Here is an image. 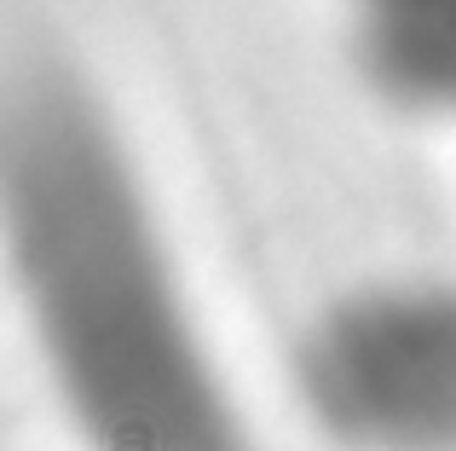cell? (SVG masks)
<instances>
[{"label": "cell", "mask_w": 456, "mask_h": 451, "mask_svg": "<svg viewBox=\"0 0 456 451\" xmlns=\"http://www.w3.org/2000/svg\"><path fill=\"white\" fill-rule=\"evenodd\" d=\"M0 220L81 451H255L122 127L58 58L23 64L6 87Z\"/></svg>", "instance_id": "1"}, {"label": "cell", "mask_w": 456, "mask_h": 451, "mask_svg": "<svg viewBox=\"0 0 456 451\" xmlns=\"http://www.w3.org/2000/svg\"><path fill=\"white\" fill-rule=\"evenodd\" d=\"M301 399L346 451H456V283H376L306 330Z\"/></svg>", "instance_id": "2"}, {"label": "cell", "mask_w": 456, "mask_h": 451, "mask_svg": "<svg viewBox=\"0 0 456 451\" xmlns=\"http://www.w3.org/2000/svg\"><path fill=\"white\" fill-rule=\"evenodd\" d=\"M370 87L416 116H456V0H353Z\"/></svg>", "instance_id": "3"}]
</instances>
